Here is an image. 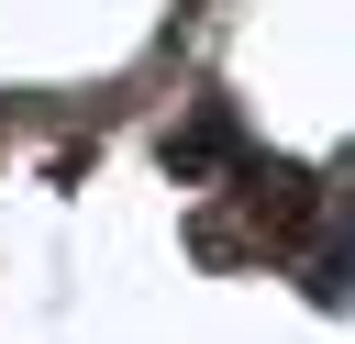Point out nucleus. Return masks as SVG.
Listing matches in <instances>:
<instances>
[{
    "mask_svg": "<svg viewBox=\"0 0 355 344\" xmlns=\"http://www.w3.org/2000/svg\"><path fill=\"white\" fill-rule=\"evenodd\" d=\"M233 200H244V222L266 244H311V222H322V178L311 166H277V155H244L233 166Z\"/></svg>",
    "mask_w": 355,
    "mask_h": 344,
    "instance_id": "obj_1",
    "label": "nucleus"
},
{
    "mask_svg": "<svg viewBox=\"0 0 355 344\" xmlns=\"http://www.w3.org/2000/svg\"><path fill=\"white\" fill-rule=\"evenodd\" d=\"M211 166H244V122H233V100H200V122L166 133V178H178V189H200Z\"/></svg>",
    "mask_w": 355,
    "mask_h": 344,
    "instance_id": "obj_2",
    "label": "nucleus"
},
{
    "mask_svg": "<svg viewBox=\"0 0 355 344\" xmlns=\"http://www.w3.org/2000/svg\"><path fill=\"white\" fill-rule=\"evenodd\" d=\"M311 300H333V311L355 300V222H333V233L311 244Z\"/></svg>",
    "mask_w": 355,
    "mask_h": 344,
    "instance_id": "obj_3",
    "label": "nucleus"
}]
</instances>
